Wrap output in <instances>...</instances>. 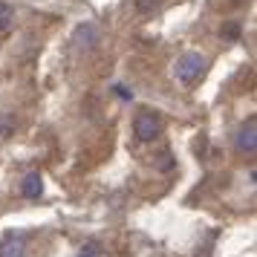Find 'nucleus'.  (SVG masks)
<instances>
[{"label": "nucleus", "mask_w": 257, "mask_h": 257, "mask_svg": "<svg viewBox=\"0 0 257 257\" xmlns=\"http://www.w3.org/2000/svg\"><path fill=\"white\" fill-rule=\"evenodd\" d=\"M159 130H162V124H159L156 113H151V110H142L139 116L133 118V133H136L139 142H153L159 136Z\"/></svg>", "instance_id": "nucleus-2"}, {"label": "nucleus", "mask_w": 257, "mask_h": 257, "mask_svg": "<svg viewBox=\"0 0 257 257\" xmlns=\"http://www.w3.org/2000/svg\"><path fill=\"white\" fill-rule=\"evenodd\" d=\"M101 254V243L98 240H90L87 245H81V254L78 257H98Z\"/></svg>", "instance_id": "nucleus-9"}, {"label": "nucleus", "mask_w": 257, "mask_h": 257, "mask_svg": "<svg viewBox=\"0 0 257 257\" xmlns=\"http://www.w3.org/2000/svg\"><path fill=\"white\" fill-rule=\"evenodd\" d=\"M21 191H24L26 199H41V194H44V179H41V174H26Z\"/></svg>", "instance_id": "nucleus-5"}, {"label": "nucleus", "mask_w": 257, "mask_h": 257, "mask_svg": "<svg viewBox=\"0 0 257 257\" xmlns=\"http://www.w3.org/2000/svg\"><path fill=\"white\" fill-rule=\"evenodd\" d=\"M220 35H222V38H228V41H237V38H240V24H237V21L225 24V26H222Z\"/></svg>", "instance_id": "nucleus-10"}, {"label": "nucleus", "mask_w": 257, "mask_h": 257, "mask_svg": "<svg viewBox=\"0 0 257 257\" xmlns=\"http://www.w3.org/2000/svg\"><path fill=\"white\" fill-rule=\"evenodd\" d=\"M205 67H208L205 55H199V52H185V55L174 64V78L179 84H197L199 78H202Z\"/></svg>", "instance_id": "nucleus-1"}, {"label": "nucleus", "mask_w": 257, "mask_h": 257, "mask_svg": "<svg viewBox=\"0 0 257 257\" xmlns=\"http://www.w3.org/2000/svg\"><path fill=\"white\" fill-rule=\"evenodd\" d=\"M12 21H15V9L9 3H0V32H9Z\"/></svg>", "instance_id": "nucleus-7"}, {"label": "nucleus", "mask_w": 257, "mask_h": 257, "mask_svg": "<svg viewBox=\"0 0 257 257\" xmlns=\"http://www.w3.org/2000/svg\"><path fill=\"white\" fill-rule=\"evenodd\" d=\"M0 257H26V240L21 234H6L0 243Z\"/></svg>", "instance_id": "nucleus-4"}, {"label": "nucleus", "mask_w": 257, "mask_h": 257, "mask_svg": "<svg viewBox=\"0 0 257 257\" xmlns=\"http://www.w3.org/2000/svg\"><path fill=\"white\" fill-rule=\"evenodd\" d=\"M159 3H162V0H136V9H139L142 15H151L153 9H159Z\"/></svg>", "instance_id": "nucleus-11"}, {"label": "nucleus", "mask_w": 257, "mask_h": 257, "mask_svg": "<svg viewBox=\"0 0 257 257\" xmlns=\"http://www.w3.org/2000/svg\"><path fill=\"white\" fill-rule=\"evenodd\" d=\"M234 145H237V151H240V153L254 156V151H257V118H248L243 127L237 130V139H234Z\"/></svg>", "instance_id": "nucleus-3"}, {"label": "nucleus", "mask_w": 257, "mask_h": 257, "mask_svg": "<svg viewBox=\"0 0 257 257\" xmlns=\"http://www.w3.org/2000/svg\"><path fill=\"white\" fill-rule=\"evenodd\" d=\"M113 90H116V95H118V98H124V101H127V98H133V93H130L127 87H121V84H116Z\"/></svg>", "instance_id": "nucleus-12"}, {"label": "nucleus", "mask_w": 257, "mask_h": 257, "mask_svg": "<svg viewBox=\"0 0 257 257\" xmlns=\"http://www.w3.org/2000/svg\"><path fill=\"white\" fill-rule=\"evenodd\" d=\"M15 133V116H3L0 118V139H9Z\"/></svg>", "instance_id": "nucleus-8"}, {"label": "nucleus", "mask_w": 257, "mask_h": 257, "mask_svg": "<svg viewBox=\"0 0 257 257\" xmlns=\"http://www.w3.org/2000/svg\"><path fill=\"white\" fill-rule=\"evenodd\" d=\"M75 38L81 41V47H87V49H93L95 44H98V35H95V26L93 24H84V26H78V32H75Z\"/></svg>", "instance_id": "nucleus-6"}]
</instances>
